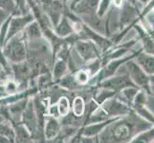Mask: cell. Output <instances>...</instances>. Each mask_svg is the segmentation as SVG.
Masks as SVG:
<instances>
[{
	"label": "cell",
	"instance_id": "1",
	"mask_svg": "<svg viewBox=\"0 0 154 143\" xmlns=\"http://www.w3.org/2000/svg\"><path fill=\"white\" fill-rule=\"evenodd\" d=\"M6 54L13 61H21L25 57V49L19 39H14L8 47H6Z\"/></svg>",
	"mask_w": 154,
	"mask_h": 143
},
{
	"label": "cell",
	"instance_id": "2",
	"mask_svg": "<svg viewBox=\"0 0 154 143\" xmlns=\"http://www.w3.org/2000/svg\"><path fill=\"white\" fill-rule=\"evenodd\" d=\"M127 66H128L132 78L136 81V83H138L142 87L147 86V78L145 75V73L136 64H134L133 62H128L127 63Z\"/></svg>",
	"mask_w": 154,
	"mask_h": 143
},
{
	"label": "cell",
	"instance_id": "3",
	"mask_svg": "<svg viewBox=\"0 0 154 143\" xmlns=\"http://www.w3.org/2000/svg\"><path fill=\"white\" fill-rule=\"evenodd\" d=\"M32 20H33V17H32L31 15H28V16H25V17L14 18L10 25L9 34H8V36H6V40L9 39L10 37H12L14 34H17L21 29H23L25 27L26 24Z\"/></svg>",
	"mask_w": 154,
	"mask_h": 143
},
{
	"label": "cell",
	"instance_id": "4",
	"mask_svg": "<svg viewBox=\"0 0 154 143\" xmlns=\"http://www.w3.org/2000/svg\"><path fill=\"white\" fill-rule=\"evenodd\" d=\"M104 111L109 115H124L127 112V109L117 100H110L104 104Z\"/></svg>",
	"mask_w": 154,
	"mask_h": 143
},
{
	"label": "cell",
	"instance_id": "5",
	"mask_svg": "<svg viewBox=\"0 0 154 143\" xmlns=\"http://www.w3.org/2000/svg\"><path fill=\"white\" fill-rule=\"evenodd\" d=\"M103 85L105 87H108L114 90H120L123 89L127 86H132V84L130 80L125 76H122V77H115V78H111L109 80L105 81L103 83Z\"/></svg>",
	"mask_w": 154,
	"mask_h": 143
},
{
	"label": "cell",
	"instance_id": "6",
	"mask_svg": "<svg viewBox=\"0 0 154 143\" xmlns=\"http://www.w3.org/2000/svg\"><path fill=\"white\" fill-rule=\"evenodd\" d=\"M77 47H78V50L79 52V54H81L82 56L84 58H91L95 55V52H96L95 48L89 43L79 42V43H78Z\"/></svg>",
	"mask_w": 154,
	"mask_h": 143
},
{
	"label": "cell",
	"instance_id": "7",
	"mask_svg": "<svg viewBox=\"0 0 154 143\" xmlns=\"http://www.w3.org/2000/svg\"><path fill=\"white\" fill-rule=\"evenodd\" d=\"M58 133V123L54 118L50 119L46 124L45 128V136L48 139H51L55 137Z\"/></svg>",
	"mask_w": 154,
	"mask_h": 143
},
{
	"label": "cell",
	"instance_id": "8",
	"mask_svg": "<svg viewBox=\"0 0 154 143\" xmlns=\"http://www.w3.org/2000/svg\"><path fill=\"white\" fill-rule=\"evenodd\" d=\"M137 60L139 62V64L145 69L146 72L153 73V57L148 56L146 55H141Z\"/></svg>",
	"mask_w": 154,
	"mask_h": 143
},
{
	"label": "cell",
	"instance_id": "9",
	"mask_svg": "<svg viewBox=\"0 0 154 143\" xmlns=\"http://www.w3.org/2000/svg\"><path fill=\"white\" fill-rule=\"evenodd\" d=\"M100 0H83L82 3H79L77 7V10L79 12H89L95 9L99 4Z\"/></svg>",
	"mask_w": 154,
	"mask_h": 143
},
{
	"label": "cell",
	"instance_id": "10",
	"mask_svg": "<svg viewBox=\"0 0 154 143\" xmlns=\"http://www.w3.org/2000/svg\"><path fill=\"white\" fill-rule=\"evenodd\" d=\"M129 132H130V129L128 126L125 124H120L118 126H116L113 133L117 139H125V137L128 136Z\"/></svg>",
	"mask_w": 154,
	"mask_h": 143
},
{
	"label": "cell",
	"instance_id": "11",
	"mask_svg": "<svg viewBox=\"0 0 154 143\" xmlns=\"http://www.w3.org/2000/svg\"><path fill=\"white\" fill-rule=\"evenodd\" d=\"M57 34L60 36H66L68 34H70L72 33V28L70 27V25L67 22L65 19H63L61 21V23L57 27Z\"/></svg>",
	"mask_w": 154,
	"mask_h": 143
},
{
	"label": "cell",
	"instance_id": "12",
	"mask_svg": "<svg viewBox=\"0 0 154 143\" xmlns=\"http://www.w3.org/2000/svg\"><path fill=\"white\" fill-rule=\"evenodd\" d=\"M73 112L77 116H82L84 112V102L82 97H76L73 103Z\"/></svg>",
	"mask_w": 154,
	"mask_h": 143
},
{
	"label": "cell",
	"instance_id": "13",
	"mask_svg": "<svg viewBox=\"0 0 154 143\" xmlns=\"http://www.w3.org/2000/svg\"><path fill=\"white\" fill-rule=\"evenodd\" d=\"M58 115H66L69 112V102L66 97H61L58 101L57 105Z\"/></svg>",
	"mask_w": 154,
	"mask_h": 143
},
{
	"label": "cell",
	"instance_id": "14",
	"mask_svg": "<svg viewBox=\"0 0 154 143\" xmlns=\"http://www.w3.org/2000/svg\"><path fill=\"white\" fill-rule=\"evenodd\" d=\"M104 125H105V123H100V124H95V125H92V126H89L85 130H84V135H86V136L96 135L103 128Z\"/></svg>",
	"mask_w": 154,
	"mask_h": 143
},
{
	"label": "cell",
	"instance_id": "15",
	"mask_svg": "<svg viewBox=\"0 0 154 143\" xmlns=\"http://www.w3.org/2000/svg\"><path fill=\"white\" fill-rule=\"evenodd\" d=\"M65 69H66V65H65L64 62H63V61L57 62V64L55 67V71H54L55 77L56 78H60L63 75V73H64Z\"/></svg>",
	"mask_w": 154,
	"mask_h": 143
},
{
	"label": "cell",
	"instance_id": "16",
	"mask_svg": "<svg viewBox=\"0 0 154 143\" xmlns=\"http://www.w3.org/2000/svg\"><path fill=\"white\" fill-rule=\"evenodd\" d=\"M137 94V90L134 88H126L123 91V95L127 100H132Z\"/></svg>",
	"mask_w": 154,
	"mask_h": 143
},
{
	"label": "cell",
	"instance_id": "17",
	"mask_svg": "<svg viewBox=\"0 0 154 143\" xmlns=\"http://www.w3.org/2000/svg\"><path fill=\"white\" fill-rule=\"evenodd\" d=\"M28 35L30 37H36L39 35V30L36 24H32L28 28Z\"/></svg>",
	"mask_w": 154,
	"mask_h": 143
},
{
	"label": "cell",
	"instance_id": "18",
	"mask_svg": "<svg viewBox=\"0 0 154 143\" xmlns=\"http://www.w3.org/2000/svg\"><path fill=\"white\" fill-rule=\"evenodd\" d=\"M76 79L79 83H85L88 80V73L85 71H81L77 73Z\"/></svg>",
	"mask_w": 154,
	"mask_h": 143
},
{
	"label": "cell",
	"instance_id": "19",
	"mask_svg": "<svg viewBox=\"0 0 154 143\" xmlns=\"http://www.w3.org/2000/svg\"><path fill=\"white\" fill-rule=\"evenodd\" d=\"M145 102H146V97H145V95L143 94V93H140L139 94H137L136 98H135V104L138 107H140V106L144 105Z\"/></svg>",
	"mask_w": 154,
	"mask_h": 143
},
{
	"label": "cell",
	"instance_id": "20",
	"mask_svg": "<svg viewBox=\"0 0 154 143\" xmlns=\"http://www.w3.org/2000/svg\"><path fill=\"white\" fill-rule=\"evenodd\" d=\"M146 139L151 141L153 139V131H152V133L151 132H148V133H146V136L145 135H142L140 136L138 139H136V141H147Z\"/></svg>",
	"mask_w": 154,
	"mask_h": 143
},
{
	"label": "cell",
	"instance_id": "21",
	"mask_svg": "<svg viewBox=\"0 0 154 143\" xmlns=\"http://www.w3.org/2000/svg\"><path fill=\"white\" fill-rule=\"evenodd\" d=\"M11 18H9L6 22H5L3 28L1 29V34H0V43H3V41L5 39V36H6V31H7V28H8V25H9V22H10Z\"/></svg>",
	"mask_w": 154,
	"mask_h": 143
},
{
	"label": "cell",
	"instance_id": "22",
	"mask_svg": "<svg viewBox=\"0 0 154 143\" xmlns=\"http://www.w3.org/2000/svg\"><path fill=\"white\" fill-rule=\"evenodd\" d=\"M0 7L11 10L14 7L13 0H0Z\"/></svg>",
	"mask_w": 154,
	"mask_h": 143
},
{
	"label": "cell",
	"instance_id": "23",
	"mask_svg": "<svg viewBox=\"0 0 154 143\" xmlns=\"http://www.w3.org/2000/svg\"><path fill=\"white\" fill-rule=\"evenodd\" d=\"M7 13H5V12H3L2 10H0V24H1L2 22H3V20L7 17Z\"/></svg>",
	"mask_w": 154,
	"mask_h": 143
},
{
	"label": "cell",
	"instance_id": "24",
	"mask_svg": "<svg viewBox=\"0 0 154 143\" xmlns=\"http://www.w3.org/2000/svg\"><path fill=\"white\" fill-rule=\"evenodd\" d=\"M112 1L115 6H117V7H120V6H122V4H123V0H112Z\"/></svg>",
	"mask_w": 154,
	"mask_h": 143
},
{
	"label": "cell",
	"instance_id": "25",
	"mask_svg": "<svg viewBox=\"0 0 154 143\" xmlns=\"http://www.w3.org/2000/svg\"><path fill=\"white\" fill-rule=\"evenodd\" d=\"M141 1H143V2H145V1H146V0H141Z\"/></svg>",
	"mask_w": 154,
	"mask_h": 143
}]
</instances>
